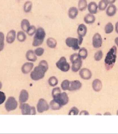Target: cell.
Returning a JSON list of instances; mask_svg holds the SVG:
<instances>
[{"instance_id": "obj_1", "label": "cell", "mask_w": 118, "mask_h": 134, "mask_svg": "<svg viewBox=\"0 0 118 134\" xmlns=\"http://www.w3.org/2000/svg\"><path fill=\"white\" fill-rule=\"evenodd\" d=\"M49 69V64L48 62L45 60H42L39 63L38 66L34 68L32 71L30 72V78L33 81H39L42 79L45 74Z\"/></svg>"}, {"instance_id": "obj_2", "label": "cell", "mask_w": 118, "mask_h": 134, "mask_svg": "<svg viewBox=\"0 0 118 134\" xmlns=\"http://www.w3.org/2000/svg\"><path fill=\"white\" fill-rule=\"evenodd\" d=\"M117 47L113 46L106 55L105 59V66L107 71L112 69L117 59Z\"/></svg>"}, {"instance_id": "obj_3", "label": "cell", "mask_w": 118, "mask_h": 134, "mask_svg": "<svg viewBox=\"0 0 118 134\" xmlns=\"http://www.w3.org/2000/svg\"><path fill=\"white\" fill-rule=\"evenodd\" d=\"M45 36H46V31L42 27L37 28V31L34 34L33 41H32V46L34 47H40L43 44Z\"/></svg>"}, {"instance_id": "obj_4", "label": "cell", "mask_w": 118, "mask_h": 134, "mask_svg": "<svg viewBox=\"0 0 118 134\" xmlns=\"http://www.w3.org/2000/svg\"><path fill=\"white\" fill-rule=\"evenodd\" d=\"M18 106V102L14 96H9L7 99L4 104V108L7 112L15 111Z\"/></svg>"}, {"instance_id": "obj_5", "label": "cell", "mask_w": 118, "mask_h": 134, "mask_svg": "<svg viewBox=\"0 0 118 134\" xmlns=\"http://www.w3.org/2000/svg\"><path fill=\"white\" fill-rule=\"evenodd\" d=\"M56 66L62 72H67L70 69V65L64 57H62L56 62Z\"/></svg>"}, {"instance_id": "obj_6", "label": "cell", "mask_w": 118, "mask_h": 134, "mask_svg": "<svg viewBox=\"0 0 118 134\" xmlns=\"http://www.w3.org/2000/svg\"><path fill=\"white\" fill-rule=\"evenodd\" d=\"M54 100H56L57 103H59L60 106L63 107V106H66L67 103H69V96L67 95V93L64 91V92H61V93L57 96L56 97L53 98Z\"/></svg>"}, {"instance_id": "obj_7", "label": "cell", "mask_w": 118, "mask_h": 134, "mask_svg": "<svg viewBox=\"0 0 118 134\" xmlns=\"http://www.w3.org/2000/svg\"><path fill=\"white\" fill-rule=\"evenodd\" d=\"M37 111L39 114H42L45 111H47L49 109V103H47L45 99L40 98L39 99L37 104Z\"/></svg>"}, {"instance_id": "obj_8", "label": "cell", "mask_w": 118, "mask_h": 134, "mask_svg": "<svg viewBox=\"0 0 118 134\" xmlns=\"http://www.w3.org/2000/svg\"><path fill=\"white\" fill-rule=\"evenodd\" d=\"M65 44L67 47H69V48H72L74 51H78L80 49L78 38L68 37L65 40Z\"/></svg>"}, {"instance_id": "obj_9", "label": "cell", "mask_w": 118, "mask_h": 134, "mask_svg": "<svg viewBox=\"0 0 118 134\" xmlns=\"http://www.w3.org/2000/svg\"><path fill=\"white\" fill-rule=\"evenodd\" d=\"M102 45V36L99 33H96L94 34L93 37V46L95 49L100 48Z\"/></svg>"}, {"instance_id": "obj_10", "label": "cell", "mask_w": 118, "mask_h": 134, "mask_svg": "<svg viewBox=\"0 0 118 134\" xmlns=\"http://www.w3.org/2000/svg\"><path fill=\"white\" fill-rule=\"evenodd\" d=\"M79 74L80 76L84 80H90V79L93 76V73L89 69L87 68H83L79 71Z\"/></svg>"}, {"instance_id": "obj_11", "label": "cell", "mask_w": 118, "mask_h": 134, "mask_svg": "<svg viewBox=\"0 0 118 134\" xmlns=\"http://www.w3.org/2000/svg\"><path fill=\"white\" fill-rule=\"evenodd\" d=\"M34 69V64L33 62H28L24 63L21 68V71L24 74H28L31 72L32 69Z\"/></svg>"}, {"instance_id": "obj_12", "label": "cell", "mask_w": 118, "mask_h": 134, "mask_svg": "<svg viewBox=\"0 0 118 134\" xmlns=\"http://www.w3.org/2000/svg\"><path fill=\"white\" fill-rule=\"evenodd\" d=\"M72 63V67H71V69L73 72H77L79 71L82 66V59L81 58H79L73 61Z\"/></svg>"}, {"instance_id": "obj_13", "label": "cell", "mask_w": 118, "mask_h": 134, "mask_svg": "<svg viewBox=\"0 0 118 134\" xmlns=\"http://www.w3.org/2000/svg\"><path fill=\"white\" fill-rule=\"evenodd\" d=\"M82 86V83L80 82L79 80L72 81H70V83H69V87L68 91H75L80 90Z\"/></svg>"}, {"instance_id": "obj_14", "label": "cell", "mask_w": 118, "mask_h": 134, "mask_svg": "<svg viewBox=\"0 0 118 134\" xmlns=\"http://www.w3.org/2000/svg\"><path fill=\"white\" fill-rule=\"evenodd\" d=\"M31 107L32 106L28 103H20L19 108H20L22 114V115H30L31 114Z\"/></svg>"}, {"instance_id": "obj_15", "label": "cell", "mask_w": 118, "mask_h": 134, "mask_svg": "<svg viewBox=\"0 0 118 134\" xmlns=\"http://www.w3.org/2000/svg\"><path fill=\"white\" fill-rule=\"evenodd\" d=\"M16 36H17V32L15 30L12 29L10 31H9L7 34L6 36V41L7 44H13L16 39Z\"/></svg>"}, {"instance_id": "obj_16", "label": "cell", "mask_w": 118, "mask_h": 134, "mask_svg": "<svg viewBox=\"0 0 118 134\" xmlns=\"http://www.w3.org/2000/svg\"><path fill=\"white\" fill-rule=\"evenodd\" d=\"M77 33L79 37L84 38L87 33V28L86 25H85L84 24H80V25L78 26V27H77Z\"/></svg>"}, {"instance_id": "obj_17", "label": "cell", "mask_w": 118, "mask_h": 134, "mask_svg": "<svg viewBox=\"0 0 118 134\" xmlns=\"http://www.w3.org/2000/svg\"><path fill=\"white\" fill-rule=\"evenodd\" d=\"M29 99V93L28 91L25 89H22L20 91L19 96V102L20 103H26Z\"/></svg>"}, {"instance_id": "obj_18", "label": "cell", "mask_w": 118, "mask_h": 134, "mask_svg": "<svg viewBox=\"0 0 118 134\" xmlns=\"http://www.w3.org/2000/svg\"><path fill=\"white\" fill-rule=\"evenodd\" d=\"M92 87H93V89L95 91V92H100L102 88V83L100 79H96L93 81Z\"/></svg>"}, {"instance_id": "obj_19", "label": "cell", "mask_w": 118, "mask_h": 134, "mask_svg": "<svg viewBox=\"0 0 118 134\" xmlns=\"http://www.w3.org/2000/svg\"><path fill=\"white\" fill-rule=\"evenodd\" d=\"M87 9L89 11L90 14H95L98 13V6L97 3L95 2H91L87 4Z\"/></svg>"}, {"instance_id": "obj_20", "label": "cell", "mask_w": 118, "mask_h": 134, "mask_svg": "<svg viewBox=\"0 0 118 134\" xmlns=\"http://www.w3.org/2000/svg\"><path fill=\"white\" fill-rule=\"evenodd\" d=\"M117 13V7L114 4H110L107 6V7L106 9V14L108 16H115Z\"/></svg>"}, {"instance_id": "obj_21", "label": "cell", "mask_w": 118, "mask_h": 134, "mask_svg": "<svg viewBox=\"0 0 118 134\" xmlns=\"http://www.w3.org/2000/svg\"><path fill=\"white\" fill-rule=\"evenodd\" d=\"M26 59L27 60L28 62H35L37 60V57L36 56V54H34V52L33 50H28L27 53H26Z\"/></svg>"}, {"instance_id": "obj_22", "label": "cell", "mask_w": 118, "mask_h": 134, "mask_svg": "<svg viewBox=\"0 0 118 134\" xmlns=\"http://www.w3.org/2000/svg\"><path fill=\"white\" fill-rule=\"evenodd\" d=\"M78 13H79L78 9L75 7H72L69 8V10H68V16L71 19H75L77 18Z\"/></svg>"}, {"instance_id": "obj_23", "label": "cell", "mask_w": 118, "mask_h": 134, "mask_svg": "<svg viewBox=\"0 0 118 134\" xmlns=\"http://www.w3.org/2000/svg\"><path fill=\"white\" fill-rule=\"evenodd\" d=\"M95 19H95V15L92 14H87L84 17V21L87 24H92L95 23Z\"/></svg>"}, {"instance_id": "obj_24", "label": "cell", "mask_w": 118, "mask_h": 134, "mask_svg": "<svg viewBox=\"0 0 118 134\" xmlns=\"http://www.w3.org/2000/svg\"><path fill=\"white\" fill-rule=\"evenodd\" d=\"M46 43L47 47L50 49H55L57 47V45L56 39H54V38H52V37H49L47 39Z\"/></svg>"}, {"instance_id": "obj_25", "label": "cell", "mask_w": 118, "mask_h": 134, "mask_svg": "<svg viewBox=\"0 0 118 134\" xmlns=\"http://www.w3.org/2000/svg\"><path fill=\"white\" fill-rule=\"evenodd\" d=\"M87 0H79L78 2V10L80 12H84L87 8Z\"/></svg>"}, {"instance_id": "obj_26", "label": "cell", "mask_w": 118, "mask_h": 134, "mask_svg": "<svg viewBox=\"0 0 118 134\" xmlns=\"http://www.w3.org/2000/svg\"><path fill=\"white\" fill-rule=\"evenodd\" d=\"M16 39H17V41L19 42H24V41H25V40L27 39V35H26L25 32L22 31H22H19L17 34Z\"/></svg>"}, {"instance_id": "obj_27", "label": "cell", "mask_w": 118, "mask_h": 134, "mask_svg": "<svg viewBox=\"0 0 118 134\" xmlns=\"http://www.w3.org/2000/svg\"><path fill=\"white\" fill-rule=\"evenodd\" d=\"M30 26V22L28 19H24L21 21V28H22V30L24 32H27L28 28Z\"/></svg>"}, {"instance_id": "obj_28", "label": "cell", "mask_w": 118, "mask_h": 134, "mask_svg": "<svg viewBox=\"0 0 118 134\" xmlns=\"http://www.w3.org/2000/svg\"><path fill=\"white\" fill-rule=\"evenodd\" d=\"M49 108H51L52 110H53V111H57V110H59V109H61L62 108V106H60L59 103H57L56 100H54V99H52L49 102Z\"/></svg>"}, {"instance_id": "obj_29", "label": "cell", "mask_w": 118, "mask_h": 134, "mask_svg": "<svg viewBox=\"0 0 118 134\" xmlns=\"http://www.w3.org/2000/svg\"><path fill=\"white\" fill-rule=\"evenodd\" d=\"M33 4L31 1H27L23 6V10L25 13H29L32 9Z\"/></svg>"}, {"instance_id": "obj_30", "label": "cell", "mask_w": 118, "mask_h": 134, "mask_svg": "<svg viewBox=\"0 0 118 134\" xmlns=\"http://www.w3.org/2000/svg\"><path fill=\"white\" fill-rule=\"evenodd\" d=\"M78 51H79V53H78L79 57H80L82 60L86 59L87 56H88V52H87V49H85V48L83 47V48H80Z\"/></svg>"}, {"instance_id": "obj_31", "label": "cell", "mask_w": 118, "mask_h": 134, "mask_svg": "<svg viewBox=\"0 0 118 134\" xmlns=\"http://www.w3.org/2000/svg\"><path fill=\"white\" fill-rule=\"evenodd\" d=\"M48 83H49V85L51 87H55V86H57V84H58V79H57V78L56 76H52L51 77H49V79H48Z\"/></svg>"}, {"instance_id": "obj_32", "label": "cell", "mask_w": 118, "mask_h": 134, "mask_svg": "<svg viewBox=\"0 0 118 134\" xmlns=\"http://www.w3.org/2000/svg\"><path fill=\"white\" fill-rule=\"evenodd\" d=\"M98 6V9H100V11H105L107 7L108 3L106 0H100Z\"/></svg>"}, {"instance_id": "obj_33", "label": "cell", "mask_w": 118, "mask_h": 134, "mask_svg": "<svg viewBox=\"0 0 118 134\" xmlns=\"http://www.w3.org/2000/svg\"><path fill=\"white\" fill-rule=\"evenodd\" d=\"M4 41H5V36L4 34L0 31V52H2L4 49Z\"/></svg>"}, {"instance_id": "obj_34", "label": "cell", "mask_w": 118, "mask_h": 134, "mask_svg": "<svg viewBox=\"0 0 118 134\" xmlns=\"http://www.w3.org/2000/svg\"><path fill=\"white\" fill-rule=\"evenodd\" d=\"M69 83H70V81L65 79V80L62 81V83H61V89L65 91H68L69 87Z\"/></svg>"}, {"instance_id": "obj_35", "label": "cell", "mask_w": 118, "mask_h": 134, "mask_svg": "<svg viewBox=\"0 0 118 134\" xmlns=\"http://www.w3.org/2000/svg\"><path fill=\"white\" fill-rule=\"evenodd\" d=\"M114 31V26L113 24L111 22H108L106 24L105 27V31L106 34H111L112 31Z\"/></svg>"}, {"instance_id": "obj_36", "label": "cell", "mask_w": 118, "mask_h": 134, "mask_svg": "<svg viewBox=\"0 0 118 134\" xmlns=\"http://www.w3.org/2000/svg\"><path fill=\"white\" fill-rule=\"evenodd\" d=\"M36 31H37L36 27H35L34 26H33V25H30V26L29 27L26 33L29 36H32L34 35V34H35Z\"/></svg>"}, {"instance_id": "obj_37", "label": "cell", "mask_w": 118, "mask_h": 134, "mask_svg": "<svg viewBox=\"0 0 118 134\" xmlns=\"http://www.w3.org/2000/svg\"><path fill=\"white\" fill-rule=\"evenodd\" d=\"M79 113H80L79 109L77 107L73 106V107L70 108L69 113H68V115H69V116H77V115H79Z\"/></svg>"}, {"instance_id": "obj_38", "label": "cell", "mask_w": 118, "mask_h": 134, "mask_svg": "<svg viewBox=\"0 0 118 134\" xmlns=\"http://www.w3.org/2000/svg\"><path fill=\"white\" fill-rule=\"evenodd\" d=\"M103 57V53L101 50H99L98 52H96L95 54V56H94V59L96 62H99L100 60L102 59Z\"/></svg>"}, {"instance_id": "obj_39", "label": "cell", "mask_w": 118, "mask_h": 134, "mask_svg": "<svg viewBox=\"0 0 118 134\" xmlns=\"http://www.w3.org/2000/svg\"><path fill=\"white\" fill-rule=\"evenodd\" d=\"M34 52V54H36L37 57H42L44 53V49L42 47H37V48Z\"/></svg>"}, {"instance_id": "obj_40", "label": "cell", "mask_w": 118, "mask_h": 134, "mask_svg": "<svg viewBox=\"0 0 118 134\" xmlns=\"http://www.w3.org/2000/svg\"><path fill=\"white\" fill-rule=\"evenodd\" d=\"M62 92V90H61V88L59 87H56L54 88L52 91V98H54V97H56L59 94V93Z\"/></svg>"}, {"instance_id": "obj_41", "label": "cell", "mask_w": 118, "mask_h": 134, "mask_svg": "<svg viewBox=\"0 0 118 134\" xmlns=\"http://www.w3.org/2000/svg\"><path fill=\"white\" fill-rule=\"evenodd\" d=\"M6 101V95L3 91H0V105H2Z\"/></svg>"}, {"instance_id": "obj_42", "label": "cell", "mask_w": 118, "mask_h": 134, "mask_svg": "<svg viewBox=\"0 0 118 134\" xmlns=\"http://www.w3.org/2000/svg\"><path fill=\"white\" fill-rule=\"evenodd\" d=\"M79 114H80V116H82V115H87V116H88V115H90V113L87 111H86V110H83V111H80Z\"/></svg>"}, {"instance_id": "obj_43", "label": "cell", "mask_w": 118, "mask_h": 134, "mask_svg": "<svg viewBox=\"0 0 118 134\" xmlns=\"http://www.w3.org/2000/svg\"><path fill=\"white\" fill-rule=\"evenodd\" d=\"M37 114V109L34 106L31 107V114L30 115H35Z\"/></svg>"}, {"instance_id": "obj_44", "label": "cell", "mask_w": 118, "mask_h": 134, "mask_svg": "<svg viewBox=\"0 0 118 134\" xmlns=\"http://www.w3.org/2000/svg\"><path fill=\"white\" fill-rule=\"evenodd\" d=\"M106 1L107 2L108 4H114L116 2V0H106Z\"/></svg>"}, {"instance_id": "obj_45", "label": "cell", "mask_w": 118, "mask_h": 134, "mask_svg": "<svg viewBox=\"0 0 118 134\" xmlns=\"http://www.w3.org/2000/svg\"><path fill=\"white\" fill-rule=\"evenodd\" d=\"M115 31L116 33L118 34V21L115 24Z\"/></svg>"}, {"instance_id": "obj_46", "label": "cell", "mask_w": 118, "mask_h": 134, "mask_svg": "<svg viewBox=\"0 0 118 134\" xmlns=\"http://www.w3.org/2000/svg\"><path fill=\"white\" fill-rule=\"evenodd\" d=\"M115 43L116 46L118 47V37L115 38Z\"/></svg>"}, {"instance_id": "obj_47", "label": "cell", "mask_w": 118, "mask_h": 134, "mask_svg": "<svg viewBox=\"0 0 118 134\" xmlns=\"http://www.w3.org/2000/svg\"><path fill=\"white\" fill-rule=\"evenodd\" d=\"M104 115H105V116H107V115H110V116H111L112 114H111V113H110V112H106V113L104 114Z\"/></svg>"}, {"instance_id": "obj_48", "label": "cell", "mask_w": 118, "mask_h": 134, "mask_svg": "<svg viewBox=\"0 0 118 134\" xmlns=\"http://www.w3.org/2000/svg\"><path fill=\"white\" fill-rule=\"evenodd\" d=\"M2 88V81H0V90H1V88Z\"/></svg>"}, {"instance_id": "obj_49", "label": "cell", "mask_w": 118, "mask_h": 134, "mask_svg": "<svg viewBox=\"0 0 118 134\" xmlns=\"http://www.w3.org/2000/svg\"><path fill=\"white\" fill-rule=\"evenodd\" d=\"M96 115H102L101 114H96Z\"/></svg>"}, {"instance_id": "obj_50", "label": "cell", "mask_w": 118, "mask_h": 134, "mask_svg": "<svg viewBox=\"0 0 118 134\" xmlns=\"http://www.w3.org/2000/svg\"><path fill=\"white\" fill-rule=\"evenodd\" d=\"M117 115L118 116V110H117Z\"/></svg>"}]
</instances>
